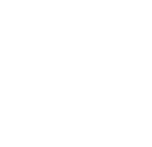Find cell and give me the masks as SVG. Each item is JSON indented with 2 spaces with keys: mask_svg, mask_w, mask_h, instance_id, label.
Instances as JSON below:
<instances>
[]
</instances>
